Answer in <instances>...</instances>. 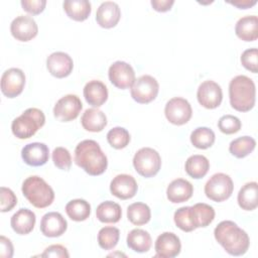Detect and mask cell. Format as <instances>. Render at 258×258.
Returning a JSON list of instances; mask_svg holds the SVG:
<instances>
[{"label": "cell", "instance_id": "83f0119b", "mask_svg": "<svg viewBox=\"0 0 258 258\" xmlns=\"http://www.w3.org/2000/svg\"><path fill=\"white\" fill-rule=\"evenodd\" d=\"M127 246L138 253L147 252L152 245V240L148 232L142 229H133L127 235Z\"/></svg>", "mask_w": 258, "mask_h": 258}, {"label": "cell", "instance_id": "e575fe53", "mask_svg": "<svg viewBox=\"0 0 258 258\" xmlns=\"http://www.w3.org/2000/svg\"><path fill=\"white\" fill-rule=\"evenodd\" d=\"M216 136L212 129L208 127H198L190 134L191 144L199 149H207L215 142Z\"/></svg>", "mask_w": 258, "mask_h": 258}, {"label": "cell", "instance_id": "e0dca14e", "mask_svg": "<svg viewBox=\"0 0 258 258\" xmlns=\"http://www.w3.org/2000/svg\"><path fill=\"white\" fill-rule=\"evenodd\" d=\"M138 189L137 182L132 175L118 174L110 183V191L113 196L121 200H128L133 198Z\"/></svg>", "mask_w": 258, "mask_h": 258}, {"label": "cell", "instance_id": "ba28073f", "mask_svg": "<svg viewBox=\"0 0 258 258\" xmlns=\"http://www.w3.org/2000/svg\"><path fill=\"white\" fill-rule=\"evenodd\" d=\"M159 85L156 79L149 75H143L135 80L131 87V97L139 104H148L157 97Z\"/></svg>", "mask_w": 258, "mask_h": 258}, {"label": "cell", "instance_id": "4dcf8cb0", "mask_svg": "<svg viewBox=\"0 0 258 258\" xmlns=\"http://www.w3.org/2000/svg\"><path fill=\"white\" fill-rule=\"evenodd\" d=\"M184 168L186 173L190 177L199 179L204 177L208 173L210 168V162L206 156L195 154L186 159Z\"/></svg>", "mask_w": 258, "mask_h": 258}, {"label": "cell", "instance_id": "30bf717a", "mask_svg": "<svg viewBox=\"0 0 258 258\" xmlns=\"http://www.w3.org/2000/svg\"><path fill=\"white\" fill-rule=\"evenodd\" d=\"M82 108L83 104L81 99L77 95L69 94L61 97L55 103L53 107V115L61 122H70L79 116Z\"/></svg>", "mask_w": 258, "mask_h": 258}, {"label": "cell", "instance_id": "7a4b0ae2", "mask_svg": "<svg viewBox=\"0 0 258 258\" xmlns=\"http://www.w3.org/2000/svg\"><path fill=\"white\" fill-rule=\"evenodd\" d=\"M75 162L88 174L97 176L105 172L108 166L106 154L97 141L86 139L81 141L75 149Z\"/></svg>", "mask_w": 258, "mask_h": 258}, {"label": "cell", "instance_id": "7402d4cb", "mask_svg": "<svg viewBox=\"0 0 258 258\" xmlns=\"http://www.w3.org/2000/svg\"><path fill=\"white\" fill-rule=\"evenodd\" d=\"M84 97L93 107H101L108 99V90L104 83L98 80L88 82L84 87Z\"/></svg>", "mask_w": 258, "mask_h": 258}, {"label": "cell", "instance_id": "5b68a950", "mask_svg": "<svg viewBox=\"0 0 258 258\" xmlns=\"http://www.w3.org/2000/svg\"><path fill=\"white\" fill-rule=\"evenodd\" d=\"M45 123L43 112L37 108H28L11 124V130L18 139L32 137Z\"/></svg>", "mask_w": 258, "mask_h": 258}, {"label": "cell", "instance_id": "277c9868", "mask_svg": "<svg viewBox=\"0 0 258 258\" xmlns=\"http://www.w3.org/2000/svg\"><path fill=\"white\" fill-rule=\"evenodd\" d=\"M21 190L27 201L38 209L50 206L54 200V191L51 186L37 175H31L24 179Z\"/></svg>", "mask_w": 258, "mask_h": 258}, {"label": "cell", "instance_id": "9c48e42d", "mask_svg": "<svg viewBox=\"0 0 258 258\" xmlns=\"http://www.w3.org/2000/svg\"><path fill=\"white\" fill-rule=\"evenodd\" d=\"M164 114L171 124L179 126L189 121L192 115V110L187 100L180 97H174L166 103Z\"/></svg>", "mask_w": 258, "mask_h": 258}, {"label": "cell", "instance_id": "d4e9b609", "mask_svg": "<svg viewBox=\"0 0 258 258\" xmlns=\"http://www.w3.org/2000/svg\"><path fill=\"white\" fill-rule=\"evenodd\" d=\"M236 35L244 41H254L258 37V18L256 15H247L240 18L235 26Z\"/></svg>", "mask_w": 258, "mask_h": 258}, {"label": "cell", "instance_id": "74e56055", "mask_svg": "<svg viewBox=\"0 0 258 258\" xmlns=\"http://www.w3.org/2000/svg\"><path fill=\"white\" fill-rule=\"evenodd\" d=\"M241 121L233 115H224L218 121V127L224 134H234L241 129Z\"/></svg>", "mask_w": 258, "mask_h": 258}, {"label": "cell", "instance_id": "60d3db41", "mask_svg": "<svg viewBox=\"0 0 258 258\" xmlns=\"http://www.w3.org/2000/svg\"><path fill=\"white\" fill-rule=\"evenodd\" d=\"M241 63L243 67L254 73L257 74L258 72V50L256 47L249 48L243 51L241 54Z\"/></svg>", "mask_w": 258, "mask_h": 258}, {"label": "cell", "instance_id": "8992f818", "mask_svg": "<svg viewBox=\"0 0 258 258\" xmlns=\"http://www.w3.org/2000/svg\"><path fill=\"white\" fill-rule=\"evenodd\" d=\"M133 166L140 175L152 177L158 173L161 167V157L155 149L143 147L135 153Z\"/></svg>", "mask_w": 258, "mask_h": 258}, {"label": "cell", "instance_id": "ab89813d", "mask_svg": "<svg viewBox=\"0 0 258 258\" xmlns=\"http://www.w3.org/2000/svg\"><path fill=\"white\" fill-rule=\"evenodd\" d=\"M173 220L175 225L183 232H191L195 230L189 218V207H181L174 213Z\"/></svg>", "mask_w": 258, "mask_h": 258}, {"label": "cell", "instance_id": "d6986e66", "mask_svg": "<svg viewBox=\"0 0 258 258\" xmlns=\"http://www.w3.org/2000/svg\"><path fill=\"white\" fill-rule=\"evenodd\" d=\"M21 157L30 166H41L48 161L49 150L44 143L32 142L22 148Z\"/></svg>", "mask_w": 258, "mask_h": 258}, {"label": "cell", "instance_id": "8d00e7d4", "mask_svg": "<svg viewBox=\"0 0 258 258\" xmlns=\"http://www.w3.org/2000/svg\"><path fill=\"white\" fill-rule=\"evenodd\" d=\"M108 143L115 149L125 148L130 142V134L123 127H114L107 133Z\"/></svg>", "mask_w": 258, "mask_h": 258}, {"label": "cell", "instance_id": "d590c367", "mask_svg": "<svg viewBox=\"0 0 258 258\" xmlns=\"http://www.w3.org/2000/svg\"><path fill=\"white\" fill-rule=\"evenodd\" d=\"M120 231L116 227L107 226L103 227L98 233L99 246L104 250L113 249L119 241Z\"/></svg>", "mask_w": 258, "mask_h": 258}, {"label": "cell", "instance_id": "ffe728a7", "mask_svg": "<svg viewBox=\"0 0 258 258\" xmlns=\"http://www.w3.org/2000/svg\"><path fill=\"white\" fill-rule=\"evenodd\" d=\"M121 17L119 5L113 1L103 2L97 9L96 21L103 28H112L117 25Z\"/></svg>", "mask_w": 258, "mask_h": 258}, {"label": "cell", "instance_id": "8fae6325", "mask_svg": "<svg viewBox=\"0 0 258 258\" xmlns=\"http://www.w3.org/2000/svg\"><path fill=\"white\" fill-rule=\"evenodd\" d=\"M110 82L118 89L125 90L133 86L135 82V73L133 68L122 60L113 62L108 71Z\"/></svg>", "mask_w": 258, "mask_h": 258}, {"label": "cell", "instance_id": "cb8c5ba5", "mask_svg": "<svg viewBox=\"0 0 258 258\" xmlns=\"http://www.w3.org/2000/svg\"><path fill=\"white\" fill-rule=\"evenodd\" d=\"M189 218L195 229L209 226L215 219V210L212 206L199 203L189 207Z\"/></svg>", "mask_w": 258, "mask_h": 258}, {"label": "cell", "instance_id": "5bb4252c", "mask_svg": "<svg viewBox=\"0 0 258 258\" xmlns=\"http://www.w3.org/2000/svg\"><path fill=\"white\" fill-rule=\"evenodd\" d=\"M12 36L19 41H29L37 35L38 27L31 16L19 15L10 24Z\"/></svg>", "mask_w": 258, "mask_h": 258}, {"label": "cell", "instance_id": "2e32d148", "mask_svg": "<svg viewBox=\"0 0 258 258\" xmlns=\"http://www.w3.org/2000/svg\"><path fill=\"white\" fill-rule=\"evenodd\" d=\"M46 68L51 76L57 79H62L71 75L74 68V61L68 53L55 51L47 56Z\"/></svg>", "mask_w": 258, "mask_h": 258}, {"label": "cell", "instance_id": "7c38bea8", "mask_svg": "<svg viewBox=\"0 0 258 258\" xmlns=\"http://www.w3.org/2000/svg\"><path fill=\"white\" fill-rule=\"evenodd\" d=\"M25 86V75L22 70L11 68L6 70L1 77V91L8 98L20 95Z\"/></svg>", "mask_w": 258, "mask_h": 258}, {"label": "cell", "instance_id": "bcb514c9", "mask_svg": "<svg viewBox=\"0 0 258 258\" xmlns=\"http://www.w3.org/2000/svg\"><path fill=\"white\" fill-rule=\"evenodd\" d=\"M174 4L173 0H151V6L158 12H166Z\"/></svg>", "mask_w": 258, "mask_h": 258}, {"label": "cell", "instance_id": "f6af8a7d", "mask_svg": "<svg viewBox=\"0 0 258 258\" xmlns=\"http://www.w3.org/2000/svg\"><path fill=\"white\" fill-rule=\"evenodd\" d=\"M0 246H1V251H0L1 257L10 258L13 256V245L8 238L1 236L0 237Z\"/></svg>", "mask_w": 258, "mask_h": 258}, {"label": "cell", "instance_id": "4fadbf2b", "mask_svg": "<svg viewBox=\"0 0 258 258\" xmlns=\"http://www.w3.org/2000/svg\"><path fill=\"white\" fill-rule=\"evenodd\" d=\"M197 98L203 107L207 109H215L222 103L223 92L219 84L208 80L199 86Z\"/></svg>", "mask_w": 258, "mask_h": 258}, {"label": "cell", "instance_id": "1f68e13d", "mask_svg": "<svg viewBox=\"0 0 258 258\" xmlns=\"http://www.w3.org/2000/svg\"><path fill=\"white\" fill-rule=\"evenodd\" d=\"M66 213L71 220L82 222L90 217L91 206L83 199L72 200L66 205Z\"/></svg>", "mask_w": 258, "mask_h": 258}, {"label": "cell", "instance_id": "d6a6232c", "mask_svg": "<svg viewBox=\"0 0 258 258\" xmlns=\"http://www.w3.org/2000/svg\"><path fill=\"white\" fill-rule=\"evenodd\" d=\"M127 218L136 226L147 224L151 218L150 208L144 203H133L127 209Z\"/></svg>", "mask_w": 258, "mask_h": 258}, {"label": "cell", "instance_id": "b9f144b4", "mask_svg": "<svg viewBox=\"0 0 258 258\" xmlns=\"http://www.w3.org/2000/svg\"><path fill=\"white\" fill-rule=\"evenodd\" d=\"M17 204L15 194L8 187L1 186L0 188V211L2 213L11 211Z\"/></svg>", "mask_w": 258, "mask_h": 258}, {"label": "cell", "instance_id": "484cf974", "mask_svg": "<svg viewBox=\"0 0 258 258\" xmlns=\"http://www.w3.org/2000/svg\"><path fill=\"white\" fill-rule=\"evenodd\" d=\"M82 126L90 132H100L107 125V117L105 113L97 108L87 109L81 118Z\"/></svg>", "mask_w": 258, "mask_h": 258}, {"label": "cell", "instance_id": "ac0fdd59", "mask_svg": "<svg viewBox=\"0 0 258 258\" xmlns=\"http://www.w3.org/2000/svg\"><path fill=\"white\" fill-rule=\"evenodd\" d=\"M68 228V223L57 212L46 213L40 221V231L45 237L55 238L61 236Z\"/></svg>", "mask_w": 258, "mask_h": 258}, {"label": "cell", "instance_id": "603a6c76", "mask_svg": "<svg viewBox=\"0 0 258 258\" xmlns=\"http://www.w3.org/2000/svg\"><path fill=\"white\" fill-rule=\"evenodd\" d=\"M35 214L28 209H19L10 220L11 227L16 234L26 235L29 234L35 225Z\"/></svg>", "mask_w": 258, "mask_h": 258}, {"label": "cell", "instance_id": "f1b7e54d", "mask_svg": "<svg viewBox=\"0 0 258 258\" xmlns=\"http://www.w3.org/2000/svg\"><path fill=\"white\" fill-rule=\"evenodd\" d=\"M62 6L67 15L76 21L86 20L92 11L91 3L87 0H66Z\"/></svg>", "mask_w": 258, "mask_h": 258}, {"label": "cell", "instance_id": "7dc6e473", "mask_svg": "<svg viewBox=\"0 0 258 258\" xmlns=\"http://www.w3.org/2000/svg\"><path fill=\"white\" fill-rule=\"evenodd\" d=\"M228 3L236 6L239 9H247L254 6L257 1L256 0H236V1H228Z\"/></svg>", "mask_w": 258, "mask_h": 258}, {"label": "cell", "instance_id": "f546056e", "mask_svg": "<svg viewBox=\"0 0 258 258\" xmlns=\"http://www.w3.org/2000/svg\"><path fill=\"white\" fill-rule=\"evenodd\" d=\"M96 217L102 223H117L122 217L121 207L112 201L101 203L96 210Z\"/></svg>", "mask_w": 258, "mask_h": 258}, {"label": "cell", "instance_id": "3957f363", "mask_svg": "<svg viewBox=\"0 0 258 258\" xmlns=\"http://www.w3.org/2000/svg\"><path fill=\"white\" fill-rule=\"evenodd\" d=\"M229 98L232 108L239 112L250 111L256 101V88L247 76H236L229 84Z\"/></svg>", "mask_w": 258, "mask_h": 258}, {"label": "cell", "instance_id": "7bdbcfd3", "mask_svg": "<svg viewBox=\"0 0 258 258\" xmlns=\"http://www.w3.org/2000/svg\"><path fill=\"white\" fill-rule=\"evenodd\" d=\"M20 3L22 9L32 15L41 13L46 5L45 0H22Z\"/></svg>", "mask_w": 258, "mask_h": 258}, {"label": "cell", "instance_id": "ee69618b", "mask_svg": "<svg viewBox=\"0 0 258 258\" xmlns=\"http://www.w3.org/2000/svg\"><path fill=\"white\" fill-rule=\"evenodd\" d=\"M41 257H54V258H68L70 254L66 247L59 244H53L45 248L44 252L40 255Z\"/></svg>", "mask_w": 258, "mask_h": 258}, {"label": "cell", "instance_id": "836d02e7", "mask_svg": "<svg viewBox=\"0 0 258 258\" xmlns=\"http://www.w3.org/2000/svg\"><path fill=\"white\" fill-rule=\"evenodd\" d=\"M256 146V141L250 136H241L233 141L229 145V151L237 158H244L249 155Z\"/></svg>", "mask_w": 258, "mask_h": 258}, {"label": "cell", "instance_id": "6da1fadb", "mask_svg": "<svg viewBox=\"0 0 258 258\" xmlns=\"http://www.w3.org/2000/svg\"><path fill=\"white\" fill-rule=\"evenodd\" d=\"M216 241L233 256L244 255L250 245L248 234L233 221H222L214 230Z\"/></svg>", "mask_w": 258, "mask_h": 258}, {"label": "cell", "instance_id": "44dd1931", "mask_svg": "<svg viewBox=\"0 0 258 258\" xmlns=\"http://www.w3.org/2000/svg\"><path fill=\"white\" fill-rule=\"evenodd\" d=\"M194 192L192 184L183 178L173 179L167 186L166 196L169 202L173 204L183 203L189 200Z\"/></svg>", "mask_w": 258, "mask_h": 258}, {"label": "cell", "instance_id": "f35d334b", "mask_svg": "<svg viewBox=\"0 0 258 258\" xmlns=\"http://www.w3.org/2000/svg\"><path fill=\"white\" fill-rule=\"evenodd\" d=\"M52 161L54 165L61 170H69L72 165V156L64 147H56L52 151Z\"/></svg>", "mask_w": 258, "mask_h": 258}, {"label": "cell", "instance_id": "4316f807", "mask_svg": "<svg viewBox=\"0 0 258 258\" xmlns=\"http://www.w3.org/2000/svg\"><path fill=\"white\" fill-rule=\"evenodd\" d=\"M238 205L242 210L253 211L258 206V184L256 181L245 183L238 192Z\"/></svg>", "mask_w": 258, "mask_h": 258}, {"label": "cell", "instance_id": "52a82bcc", "mask_svg": "<svg viewBox=\"0 0 258 258\" xmlns=\"http://www.w3.org/2000/svg\"><path fill=\"white\" fill-rule=\"evenodd\" d=\"M234 189L232 178L223 172L213 174L205 184V194L210 200L221 203L228 200Z\"/></svg>", "mask_w": 258, "mask_h": 258}, {"label": "cell", "instance_id": "9a60e30c", "mask_svg": "<svg viewBox=\"0 0 258 258\" xmlns=\"http://www.w3.org/2000/svg\"><path fill=\"white\" fill-rule=\"evenodd\" d=\"M154 249L156 252L155 257L173 258L180 253V240L174 233L164 232L157 237Z\"/></svg>", "mask_w": 258, "mask_h": 258}]
</instances>
